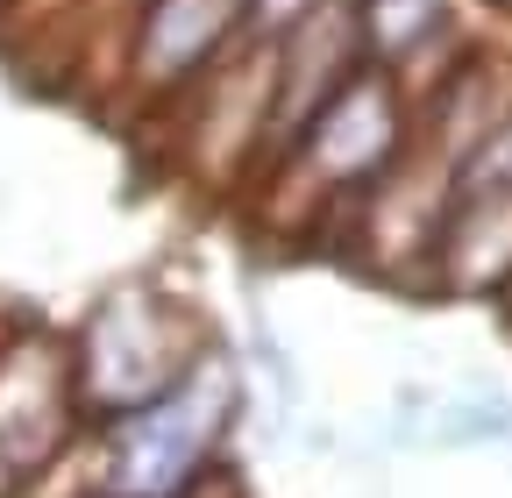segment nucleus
<instances>
[{"label": "nucleus", "mask_w": 512, "mask_h": 498, "mask_svg": "<svg viewBox=\"0 0 512 498\" xmlns=\"http://www.w3.org/2000/svg\"><path fill=\"white\" fill-rule=\"evenodd\" d=\"M221 406H207L200 385H171L164 399L136 406V420H128V434L114 442V498H178L192 484V470H200L214 427H221Z\"/></svg>", "instance_id": "obj_1"}, {"label": "nucleus", "mask_w": 512, "mask_h": 498, "mask_svg": "<svg viewBox=\"0 0 512 498\" xmlns=\"http://www.w3.org/2000/svg\"><path fill=\"white\" fill-rule=\"evenodd\" d=\"M392 129H399V114H392V86H384L377 72L335 86L328 100H320L313 114V157L328 178H363L377 171L384 157H392Z\"/></svg>", "instance_id": "obj_2"}, {"label": "nucleus", "mask_w": 512, "mask_h": 498, "mask_svg": "<svg viewBox=\"0 0 512 498\" xmlns=\"http://www.w3.org/2000/svg\"><path fill=\"white\" fill-rule=\"evenodd\" d=\"M249 0H150V29H143V65L157 79H185L221 50V36L242 22Z\"/></svg>", "instance_id": "obj_3"}, {"label": "nucleus", "mask_w": 512, "mask_h": 498, "mask_svg": "<svg viewBox=\"0 0 512 498\" xmlns=\"http://www.w3.org/2000/svg\"><path fill=\"white\" fill-rule=\"evenodd\" d=\"M356 22H363V36H370L377 57H399V50H413L441 22V0H363Z\"/></svg>", "instance_id": "obj_4"}, {"label": "nucleus", "mask_w": 512, "mask_h": 498, "mask_svg": "<svg viewBox=\"0 0 512 498\" xmlns=\"http://www.w3.org/2000/svg\"><path fill=\"white\" fill-rule=\"evenodd\" d=\"M313 8H328V0H256V15H264V22H278V29H292V22H306Z\"/></svg>", "instance_id": "obj_5"}]
</instances>
